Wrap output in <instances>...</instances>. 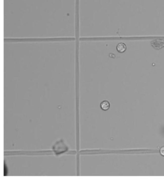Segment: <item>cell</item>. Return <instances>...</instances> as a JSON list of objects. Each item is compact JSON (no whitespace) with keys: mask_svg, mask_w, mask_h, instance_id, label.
Here are the masks:
<instances>
[{"mask_svg":"<svg viewBox=\"0 0 164 180\" xmlns=\"http://www.w3.org/2000/svg\"><path fill=\"white\" fill-rule=\"evenodd\" d=\"M127 49V46L125 44L123 43H120L117 46V51L120 53H123L126 51Z\"/></svg>","mask_w":164,"mask_h":180,"instance_id":"obj_1","label":"cell"},{"mask_svg":"<svg viewBox=\"0 0 164 180\" xmlns=\"http://www.w3.org/2000/svg\"><path fill=\"white\" fill-rule=\"evenodd\" d=\"M110 105L109 102L108 101L104 100L103 101L100 105L101 108H102L104 110H107L110 108Z\"/></svg>","mask_w":164,"mask_h":180,"instance_id":"obj_2","label":"cell"},{"mask_svg":"<svg viewBox=\"0 0 164 180\" xmlns=\"http://www.w3.org/2000/svg\"><path fill=\"white\" fill-rule=\"evenodd\" d=\"M160 153H161V154L162 155V156H164V147H162L160 150Z\"/></svg>","mask_w":164,"mask_h":180,"instance_id":"obj_3","label":"cell"}]
</instances>
